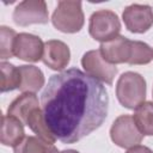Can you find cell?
I'll use <instances>...</instances> for the list:
<instances>
[{
	"label": "cell",
	"instance_id": "11",
	"mask_svg": "<svg viewBox=\"0 0 153 153\" xmlns=\"http://www.w3.org/2000/svg\"><path fill=\"white\" fill-rule=\"evenodd\" d=\"M99 50L103 57L112 65L128 63L131 51V41L120 35L108 42L102 43Z\"/></svg>",
	"mask_w": 153,
	"mask_h": 153
},
{
	"label": "cell",
	"instance_id": "4",
	"mask_svg": "<svg viewBox=\"0 0 153 153\" xmlns=\"http://www.w3.org/2000/svg\"><path fill=\"white\" fill-rule=\"evenodd\" d=\"M121 22L118 16L110 10H99L91 14L88 32L91 37L100 43L120 36Z\"/></svg>",
	"mask_w": 153,
	"mask_h": 153
},
{
	"label": "cell",
	"instance_id": "3",
	"mask_svg": "<svg viewBox=\"0 0 153 153\" xmlns=\"http://www.w3.org/2000/svg\"><path fill=\"white\" fill-rule=\"evenodd\" d=\"M54 27L65 33L79 32L85 23L84 12L80 1L61 0L57 2L56 8L51 16Z\"/></svg>",
	"mask_w": 153,
	"mask_h": 153
},
{
	"label": "cell",
	"instance_id": "1",
	"mask_svg": "<svg viewBox=\"0 0 153 153\" xmlns=\"http://www.w3.org/2000/svg\"><path fill=\"white\" fill-rule=\"evenodd\" d=\"M41 105L54 136L63 143H74L103 124L109 96L100 81L78 68H69L49 78Z\"/></svg>",
	"mask_w": 153,
	"mask_h": 153
},
{
	"label": "cell",
	"instance_id": "23",
	"mask_svg": "<svg viewBox=\"0 0 153 153\" xmlns=\"http://www.w3.org/2000/svg\"><path fill=\"white\" fill-rule=\"evenodd\" d=\"M152 97H153V88H152Z\"/></svg>",
	"mask_w": 153,
	"mask_h": 153
},
{
	"label": "cell",
	"instance_id": "9",
	"mask_svg": "<svg viewBox=\"0 0 153 153\" xmlns=\"http://www.w3.org/2000/svg\"><path fill=\"white\" fill-rule=\"evenodd\" d=\"M43 51L44 43L41 37L27 32H20L17 35L14 56L18 59L27 62H38L43 57Z\"/></svg>",
	"mask_w": 153,
	"mask_h": 153
},
{
	"label": "cell",
	"instance_id": "19",
	"mask_svg": "<svg viewBox=\"0 0 153 153\" xmlns=\"http://www.w3.org/2000/svg\"><path fill=\"white\" fill-rule=\"evenodd\" d=\"M153 60L152 48L141 41H131V51L128 65H147Z\"/></svg>",
	"mask_w": 153,
	"mask_h": 153
},
{
	"label": "cell",
	"instance_id": "2",
	"mask_svg": "<svg viewBox=\"0 0 153 153\" xmlns=\"http://www.w3.org/2000/svg\"><path fill=\"white\" fill-rule=\"evenodd\" d=\"M146 80L136 72H124L116 82V97L122 106L135 110L146 99Z\"/></svg>",
	"mask_w": 153,
	"mask_h": 153
},
{
	"label": "cell",
	"instance_id": "14",
	"mask_svg": "<svg viewBox=\"0 0 153 153\" xmlns=\"http://www.w3.org/2000/svg\"><path fill=\"white\" fill-rule=\"evenodd\" d=\"M18 68L22 76L19 90L23 93L25 92L36 93L44 86V81H45L44 74L38 67L32 65H23L19 66Z\"/></svg>",
	"mask_w": 153,
	"mask_h": 153
},
{
	"label": "cell",
	"instance_id": "21",
	"mask_svg": "<svg viewBox=\"0 0 153 153\" xmlns=\"http://www.w3.org/2000/svg\"><path fill=\"white\" fill-rule=\"evenodd\" d=\"M126 153H153V151L146 146H142V145H136L134 147H130L128 148V151Z\"/></svg>",
	"mask_w": 153,
	"mask_h": 153
},
{
	"label": "cell",
	"instance_id": "15",
	"mask_svg": "<svg viewBox=\"0 0 153 153\" xmlns=\"http://www.w3.org/2000/svg\"><path fill=\"white\" fill-rule=\"evenodd\" d=\"M26 126L38 137H41L42 140H44V141H47L49 143H55V141L57 140L54 136V134L51 133V130L49 129V127H48V124L45 122L43 111L39 108H37V109H35V110L31 111V114L27 117Z\"/></svg>",
	"mask_w": 153,
	"mask_h": 153
},
{
	"label": "cell",
	"instance_id": "13",
	"mask_svg": "<svg viewBox=\"0 0 153 153\" xmlns=\"http://www.w3.org/2000/svg\"><path fill=\"white\" fill-rule=\"evenodd\" d=\"M25 137L24 124L16 117L10 115L2 116L1 128V143L4 146L16 147Z\"/></svg>",
	"mask_w": 153,
	"mask_h": 153
},
{
	"label": "cell",
	"instance_id": "5",
	"mask_svg": "<svg viewBox=\"0 0 153 153\" xmlns=\"http://www.w3.org/2000/svg\"><path fill=\"white\" fill-rule=\"evenodd\" d=\"M111 141L121 148H130L139 145L143 135L135 124L133 116L121 115L118 116L110 128Z\"/></svg>",
	"mask_w": 153,
	"mask_h": 153
},
{
	"label": "cell",
	"instance_id": "7",
	"mask_svg": "<svg viewBox=\"0 0 153 153\" xmlns=\"http://www.w3.org/2000/svg\"><path fill=\"white\" fill-rule=\"evenodd\" d=\"M12 18L19 26L47 24L49 22L47 4L43 0H24L16 6Z\"/></svg>",
	"mask_w": 153,
	"mask_h": 153
},
{
	"label": "cell",
	"instance_id": "12",
	"mask_svg": "<svg viewBox=\"0 0 153 153\" xmlns=\"http://www.w3.org/2000/svg\"><path fill=\"white\" fill-rule=\"evenodd\" d=\"M39 108L38 104V98L35 93L25 92L18 96L7 108V114L10 116H13L18 118L23 124L26 126V121L29 115L31 114L32 110Z\"/></svg>",
	"mask_w": 153,
	"mask_h": 153
},
{
	"label": "cell",
	"instance_id": "22",
	"mask_svg": "<svg viewBox=\"0 0 153 153\" xmlns=\"http://www.w3.org/2000/svg\"><path fill=\"white\" fill-rule=\"evenodd\" d=\"M60 153H79V152L75 149H65V151H61Z\"/></svg>",
	"mask_w": 153,
	"mask_h": 153
},
{
	"label": "cell",
	"instance_id": "10",
	"mask_svg": "<svg viewBox=\"0 0 153 153\" xmlns=\"http://www.w3.org/2000/svg\"><path fill=\"white\" fill-rule=\"evenodd\" d=\"M42 61L53 71H63L71 61L69 47L59 39H49L44 43Z\"/></svg>",
	"mask_w": 153,
	"mask_h": 153
},
{
	"label": "cell",
	"instance_id": "8",
	"mask_svg": "<svg viewBox=\"0 0 153 153\" xmlns=\"http://www.w3.org/2000/svg\"><path fill=\"white\" fill-rule=\"evenodd\" d=\"M126 27L133 33H143L153 25V10L149 5L131 4L122 12Z\"/></svg>",
	"mask_w": 153,
	"mask_h": 153
},
{
	"label": "cell",
	"instance_id": "17",
	"mask_svg": "<svg viewBox=\"0 0 153 153\" xmlns=\"http://www.w3.org/2000/svg\"><path fill=\"white\" fill-rule=\"evenodd\" d=\"M136 127L142 135L153 136V102H143L133 115Z\"/></svg>",
	"mask_w": 153,
	"mask_h": 153
},
{
	"label": "cell",
	"instance_id": "16",
	"mask_svg": "<svg viewBox=\"0 0 153 153\" xmlns=\"http://www.w3.org/2000/svg\"><path fill=\"white\" fill-rule=\"evenodd\" d=\"M13 153H60L54 143H49L38 136H25L20 143L13 147Z\"/></svg>",
	"mask_w": 153,
	"mask_h": 153
},
{
	"label": "cell",
	"instance_id": "20",
	"mask_svg": "<svg viewBox=\"0 0 153 153\" xmlns=\"http://www.w3.org/2000/svg\"><path fill=\"white\" fill-rule=\"evenodd\" d=\"M17 32L5 25L0 26V59L4 61L14 56V43Z\"/></svg>",
	"mask_w": 153,
	"mask_h": 153
},
{
	"label": "cell",
	"instance_id": "6",
	"mask_svg": "<svg viewBox=\"0 0 153 153\" xmlns=\"http://www.w3.org/2000/svg\"><path fill=\"white\" fill-rule=\"evenodd\" d=\"M81 66L85 69V73L108 85H112L117 74L116 65L108 62L99 49L86 51L81 57Z\"/></svg>",
	"mask_w": 153,
	"mask_h": 153
},
{
	"label": "cell",
	"instance_id": "18",
	"mask_svg": "<svg viewBox=\"0 0 153 153\" xmlns=\"http://www.w3.org/2000/svg\"><path fill=\"white\" fill-rule=\"evenodd\" d=\"M0 71H1V92H10L13 90H17L20 87V72L19 68L10 62L1 61L0 63Z\"/></svg>",
	"mask_w": 153,
	"mask_h": 153
}]
</instances>
